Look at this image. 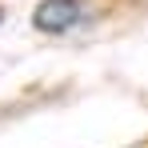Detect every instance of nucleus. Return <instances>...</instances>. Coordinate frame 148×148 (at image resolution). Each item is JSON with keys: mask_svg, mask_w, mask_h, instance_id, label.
<instances>
[{"mask_svg": "<svg viewBox=\"0 0 148 148\" xmlns=\"http://www.w3.org/2000/svg\"><path fill=\"white\" fill-rule=\"evenodd\" d=\"M80 16H84V0H40L36 12H32V20H36L40 32H64Z\"/></svg>", "mask_w": 148, "mask_h": 148, "instance_id": "f257e3e1", "label": "nucleus"}]
</instances>
